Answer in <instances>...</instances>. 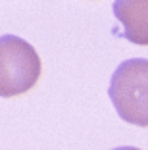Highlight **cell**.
Listing matches in <instances>:
<instances>
[{"mask_svg":"<svg viewBox=\"0 0 148 150\" xmlns=\"http://www.w3.org/2000/svg\"><path fill=\"white\" fill-rule=\"evenodd\" d=\"M118 115L131 125L148 127V60L131 58L119 64L108 87Z\"/></svg>","mask_w":148,"mask_h":150,"instance_id":"obj_1","label":"cell"},{"mask_svg":"<svg viewBox=\"0 0 148 150\" xmlns=\"http://www.w3.org/2000/svg\"><path fill=\"white\" fill-rule=\"evenodd\" d=\"M113 150H140V148H135V146H118Z\"/></svg>","mask_w":148,"mask_h":150,"instance_id":"obj_4","label":"cell"},{"mask_svg":"<svg viewBox=\"0 0 148 150\" xmlns=\"http://www.w3.org/2000/svg\"><path fill=\"white\" fill-rule=\"evenodd\" d=\"M113 13L123 25V37L148 46V0H118Z\"/></svg>","mask_w":148,"mask_h":150,"instance_id":"obj_3","label":"cell"},{"mask_svg":"<svg viewBox=\"0 0 148 150\" xmlns=\"http://www.w3.org/2000/svg\"><path fill=\"white\" fill-rule=\"evenodd\" d=\"M40 58L18 35L0 37V96L13 98L29 93L40 77Z\"/></svg>","mask_w":148,"mask_h":150,"instance_id":"obj_2","label":"cell"}]
</instances>
